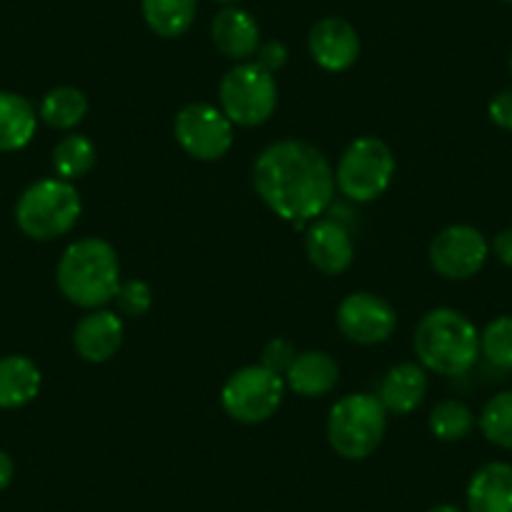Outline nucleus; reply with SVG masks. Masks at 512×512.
Here are the masks:
<instances>
[{"label":"nucleus","mask_w":512,"mask_h":512,"mask_svg":"<svg viewBox=\"0 0 512 512\" xmlns=\"http://www.w3.org/2000/svg\"><path fill=\"white\" fill-rule=\"evenodd\" d=\"M337 327L349 342L374 347L395 334L397 312L390 302L372 292H352L337 307Z\"/></svg>","instance_id":"obj_11"},{"label":"nucleus","mask_w":512,"mask_h":512,"mask_svg":"<svg viewBox=\"0 0 512 512\" xmlns=\"http://www.w3.org/2000/svg\"><path fill=\"white\" fill-rule=\"evenodd\" d=\"M427 369L420 362L395 364L379 382V402L392 415H412L427 397Z\"/></svg>","instance_id":"obj_16"},{"label":"nucleus","mask_w":512,"mask_h":512,"mask_svg":"<svg viewBox=\"0 0 512 512\" xmlns=\"http://www.w3.org/2000/svg\"><path fill=\"white\" fill-rule=\"evenodd\" d=\"M430 267L450 282L477 277L490 259V241L470 224L445 226L430 244Z\"/></svg>","instance_id":"obj_10"},{"label":"nucleus","mask_w":512,"mask_h":512,"mask_svg":"<svg viewBox=\"0 0 512 512\" xmlns=\"http://www.w3.org/2000/svg\"><path fill=\"white\" fill-rule=\"evenodd\" d=\"M287 61H289V51L282 41L262 43L259 51H256V63H259L264 71L272 73V76H277V73L287 66Z\"/></svg>","instance_id":"obj_29"},{"label":"nucleus","mask_w":512,"mask_h":512,"mask_svg":"<svg viewBox=\"0 0 512 512\" xmlns=\"http://www.w3.org/2000/svg\"><path fill=\"white\" fill-rule=\"evenodd\" d=\"M482 437L500 450H512V390L497 392L477 417Z\"/></svg>","instance_id":"obj_25"},{"label":"nucleus","mask_w":512,"mask_h":512,"mask_svg":"<svg viewBox=\"0 0 512 512\" xmlns=\"http://www.w3.org/2000/svg\"><path fill=\"white\" fill-rule=\"evenodd\" d=\"M219 103L234 126L254 128L274 116L279 103L277 78L256 61L236 63L219 83Z\"/></svg>","instance_id":"obj_6"},{"label":"nucleus","mask_w":512,"mask_h":512,"mask_svg":"<svg viewBox=\"0 0 512 512\" xmlns=\"http://www.w3.org/2000/svg\"><path fill=\"white\" fill-rule=\"evenodd\" d=\"M13 475H16V465H13V457L8 455L6 450H0V492L11 485Z\"/></svg>","instance_id":"obj_32"},{"label":"nucleus","mask_w":512,"mask_h":512,"mask_svg":"<svg viewBox=\"0 0 512 512\" xmlns=\"http://www.w3.org/2000/svg\"><path fill=\"white\" fill-rule=\"evenodd\" d=\"M412 347L427 372L462 377L480 359V332L457 309L437 307L420 319Z\"/></svg>","instance_id":"obj_3"},{"label":"nucleus","mask_w":512,"mask_h":512,"mask_svg":"<svg viewBox=\"0 0 512 512\" xmlns=\"http://www.w3.org/2000/svg\"><path fill=\"white\" fill-rule=\"evenodd\" d=\"M56 284L63 297L81 309H101L113 302L121 284V262L106 239L86 236L66 246L58 259Z\"/></svg>","instance_id":"obj_2"},{"label":"nucleus","mask_w":512,"mask_h":512,"mask_svg":"<svg viewBox=\"0 0 512 512\" xmlns=\"http://www.w3.org/2000/svg\"><path fill=\"white\" fill-rule=\"evenodd\" d=\"M507 68H510V76H512V53H510V61H507Z\"/></svg>","instance_id":"obj_35"},{"label":"nucleus","mask_w":512,"mask_h":512,"mask_svg":"<svg viewBox=\"0 0 512 512\" xmlns=\"http://www.w3.org/2000/svg\"><path fill=\"white\" fill-rule=\"evenodd\" d=\"M287 390L297 392L299 397H324L337 387L339 382V364L329 352H319V349H309V352H299L292 367L284 374Z\"/></svg>","instance_id":"obj_18"},{"label":"nucleus","mask_w":512,"mask_h":512,"mask_svg":"<svg viewBox=\"0 0 512 512\" xmlns=\"http://www.w3.org/2000/svg\"><path fill=\"white\" fill-rule=\"evenodd\" d=\"M477 427V417L465 402L442 400L430 412V432L440 442H460L472 435Z\"/></svg>","instance_id":"obj_24"},{"label":"nucleus","mask_w":512,"mask_h":512,"mask_svg":"<svg viewBox=\"0 0 512 512\" xmlns=\"http://www.w3.org/2000/svg\"><path fill=\"white\" fill-rule=\"evenodd\" d=\"M287 392L282 374L264 364H249L231 374L221 387V407L241 425H264L279 412Z\"/></svg>","instance_id":"obj_8"},{"label":"nucleus","mask_w":512,"mask_h":512,"mask_svg":"<svg viewBox=\"0 0 512 512\" xmlns=\"http://www.w3.org/2000/svg\"><path fill=\"white\" fill-rule=\"evenodd\" d=\"M214 3H219V6H236V3H239V0H214Z\"/></svg>","instance_id":"obj_34"},{"label":"nucleus","mask_w":512,"mask_h":512,"mask_svg":"<svg viewBox=\"0 0 512 512\" xmlns=\"http://www.w3.org/2000/svg\"><path fill=\"white\" fill-rule=\"evenodd\" d=\"M174 136L196 161H219L234 146V123L211 103H189L174 118Z\"/></svg>","instance_id":"obj_9"},{"label":"nucleus","mask_w":512,"mask_h":512,"mask_svg":"<svg viewBox=\"0 0 512 512\" xmlns=\"http://www.w3.org/2000/svg\"><path fill=\"white\" fill-rule=\"evenodd\" d=\"M211 41L221 56L236 63L249 61L262 46L259 26L251 18V13L236 6H226L216 13L214 21H211Z\"/></svg>","instance_id":"obj_15"},{"label":"nucleus","mask_w":512,"mask_h":512,"mask_svg":"<svg viewBox=\"0 0 512 512\" xmlns=\"http://www.w3.org/2000/svg\"><path fill=\"white\" fill-rule=\"evenodd\" d=\"M51 156H53L51 159L53 171H56L58 179L63 181H76V179H83V176H88L98 159L93 141L81 134L63 136V139L56 144V149H53Z\"/></svg>","instance_id":"obj_23"},{"label":"nucleus","mask_w":512,"mask_h":512,"mask_svg":"<svg viewBox=\"0 0 512 512\" xmlns=\"http://www.w3.org/2000/svg\"><path fill=\"white\" fill-rule=\"evenodd\" d=\"M304 249H307L309 264L327 277L344 274L354 262L352 234L339 221L332 219L314 221L309 226Z\"/></svg>","instance_id":"obj_14"},{"label":"nucleus","mask_w":512,"mask_h":512,"mask_svg":"<svg viewBox=\"0 0 512 512\" xmlns=\"http://www.w3.org/2000/svg\"><path fill=\"white\" fill-rule=\"evenodd\" d=\"M467 512H512V465L487 462L467 482Z\"/></svg>","instance_id":"obj_17"},{"label":"nucleus","mask_w":512,"mask_h":512,"mask_svg":"<svg viewBox=\"0 0 512 512\" xmlns=\"http://www.w3.org/2000/svg\"><path fill=\"white\" fill-rule=\"evenodd\" d=\"M307 48L312 61L327 73H344L357 63L362 41L357 28L339 16H327L317 21L309 31Z\"/></svg>","instance_id":"obj_12"},{"label":"nucleus","mask_w":512,"mask_h":512,"mask_svg":"<svg viewBox=\"0 0 512 512\" xmlns=\"http://www.w3.org/2000/svg\"><path fill=\"white\" fill-rule=\"evenodd\" d=\"M427 512H467V510H462V507L450 505V502H445V505H435V507H430V510H427Z\"/></svg>","instance_id":"obj_33"},{"label":"nucleus","mask_w":512,"mask_h":512,"mask_svg":"<svg viewBox=\"0 0 512 512\" xmlns=\"http://www.w3.org/2000/svg\"><path fill=\"white\" fill-rule=\"evenodd\" d=\"M502 3H510V6H512V0H502Z\"/></svg>","instance_id":"obj_36"},{"label":"nucleus","mask_w":512,"mask_h":512,"mask_svg":"<svg viewBox=\"0 0 512 512\" xmlns=\"http://www.w3.org/2000/svg\"><path fill=\"white\" fill-rule=\"evenodd\" d=\"M113 302H116V309L123 317L139 319L144 317L151 309V304H154V292H151L149 284L141 282V279H128V282L118 284Z\"/></svg>","instance_id":"obj_27"},{"label":"nucleus","mask_w":512,"mask_h":512,"mask_svg":"<svg viewBox=\"0 0 512 512\" xmlns=\"http://www.w3.org/2000/svg\"><path fill=\"white\" fill-rule=\"evenodd\" d=\"M81 194L71 181L41 179L28 186L16 204V224L36 241L66 236L81 219Z\"/></svg>","instance_id":"obj_4"},{"label":"nucleus","mask_w":512,"mask_h":512,"mask_svg":"<svg viewBox=\"0 0 512 512\" xmlns=\"http://www.w3.org/2000/svg\"><path fill=\"white\" fill-rule=\"evenodd\" d=\"M297 349H294V344L289 342V339H282V337H277V339H272V342L267 344V347H264V352H262V362L259 364H264V367L267 369H272L274 374H287V369L292 367V362L294 359H297Z\"/></svg>","instance_id":"obj_28"},{"label":"nucleus","mask_w":512,"mask_h":512,"mask_svg":"<svg viewBox=\"0 0 512 512\" xmlns=\"http://www.w3.org/2000/svg\"><path fill=\"white\" fill-rule=\"evenodd\" d=\"M123 319L108 309H91L73 329V347L88 364H103L118 354L123 344Z\"/></svg>","instance_id":"obj_13"},{"label":"nucleus","mask_w":512,"mask_h":512,"mask_svg":"<svg viewBox=\"0 0 512 512\" xmlns=\"http://www.w3.org/2000/svg\"><path fill=\"white\" fill-rule=\"evenodd\" d=\"M88 98L76 86H58L43 96L38 118L56 131H71L86 118Z\"/></svg>","instance_id":"obj_22"},{"label":"nucleus","mask_w":512,"mask_h":512,"mask_svg":"<svg viewBox=\"0 0 512 512\" xmlns=\"http://www.w3.org/2000/svg\"><path fill=\"white\" fill-rule=\"evenodd\" d=\"M480 357L502 372H512V314L487 322L480 332Z\"/></svg>","instance_id":"obj_26"},{"label":"nucleus","mask_w":512,"mask_h":512,"mask_svg":"<svg viewBox=\"0 0 512 512\" xmlns=\"http://www.w3.org/2000/svg\"><path fill=\"white\" fill-rule=\"evenodd\" d=\"M199 0H141L144 21L156 36L181 38L196 21Z\"/></svg>","instance_id":"obj_21"},{"label":"nucleus","mask_w":512,"mask_h":512,"mask_svg":"<svg viewBox=\"0 0 512 512\" xmlns=\"http://www.w3.org/2000/svg\"><path fill=\"white\" fill-rule=\"evenodd\" d=\"M38 128L36 108L28 98L13 91H0V154L26 149Z\"/></svg>","instance_id":"obj_20"},{"label":"nucleus","mask_w":512,"mask_h":512,"mask_svg":"<svg viewBox=\"0 0 512 512\" xmlns=\"http://www.w3.org/2000/svg\"><path fill=\"white\" fill-rule=\"evenodd\" d=\"M487 118L502 131H512V88L495 93L487 103Z\"/></svg>","instance_id":"obj_30"},{"label":"nucleus","mask_w":512,"mask_h":512,"mask_svg":"<svg viewBox=\"0 0 512 512\" xmlns=\"http://www.w3.org/2000/svg\"><path fill=\"white\" fill-rule=\"evenodd\" d=\"M251 176L264 204L294 229H304V224L322 216L332 206L337 191L327 156L299 139L267 146L256 159Z\"/></svg>","instance_id":"obj_1"},{"label":"nucleus","mask_w":512,"mask_h":512,"mask_svg":"<svg viewBox=\"0 0 512 512\" xmlns=\"http://www.w3.org/2000/svg\"><path fill=\"white\" fill-rule=\"evenodd\" d=\"M395 169L397 161L390 146L377 136H362L352 141L339 156L334 181L349 201L369 204L390 189Z\"/></svg>","instance_id":"obj_7"},{"label":"nucleus","mask_w":512,"mask_h":512,"mask_svg":"<svg viewBox=\"0 0 512 512\" xmlns=\"http://www.w3.org/2000/svg\"><path fill=\"white\" fill-rule=\"evenodd\" d=\"M490 254L497 256V262L502 267H510L512 269V226L507 229L497 231L490 241Z\"/></svg>","instance_id":"obj_31"},{"label":"nucleus","mask_w":512,"mask_h":512,"mask_svg":"<svg viewBox=\"0 0 512 512\" xmlns=\"http://www.w3.org/2000/svg\"><path fill=\"white\" fill-rule=\"evenodd\" d=\"M41 384V369L31 357H23V354L0 357V407L3 410L31 405L41 392Z\"/></svg>","instance_id":"obj_19"},{"label":"nucleus","mask_w":512,"mask_h":512,"mask_svg":"<svg viewBox=\"0 0 512 512\" xmlns=\"http://www.w3.org/2000/svg\"><path fill=\"white\" fill-rule=\"evenodd\" d=\"M387 415L377 395H347L337 400L327 417V440L344 460H364L372 455L387 432Z\"/></svg>","instance_id":"obj_5"}]
</instances>
